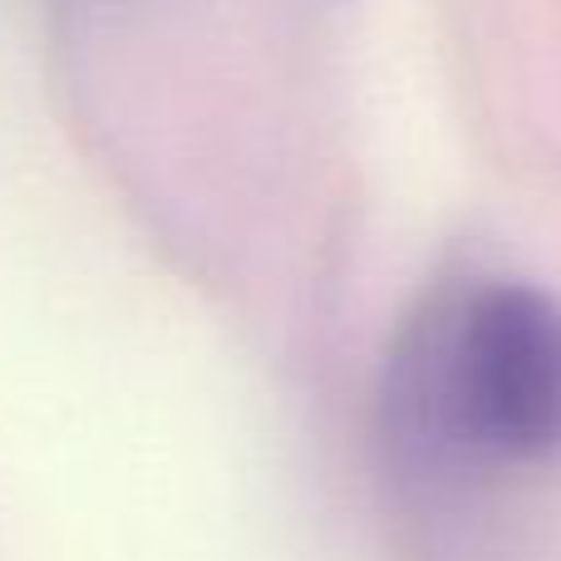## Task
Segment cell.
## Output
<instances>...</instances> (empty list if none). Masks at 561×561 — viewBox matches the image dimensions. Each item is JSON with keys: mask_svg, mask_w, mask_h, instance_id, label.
<instances>
[{"mask_svg": "<svg viewBox=\"0 0 561 561\" xmlns=\"http://www.w3.org/2000/svg\"><path fill=\"white\" fill-rule=\"evenodd\" d=\"M458 404L507 458L561 454V306L533 286H497L468 310L458 340Z\"/></svg>", "mask_w": 561, "mask_h": 561, "instance_id": "1", "label": "cell"}]
</instances>
